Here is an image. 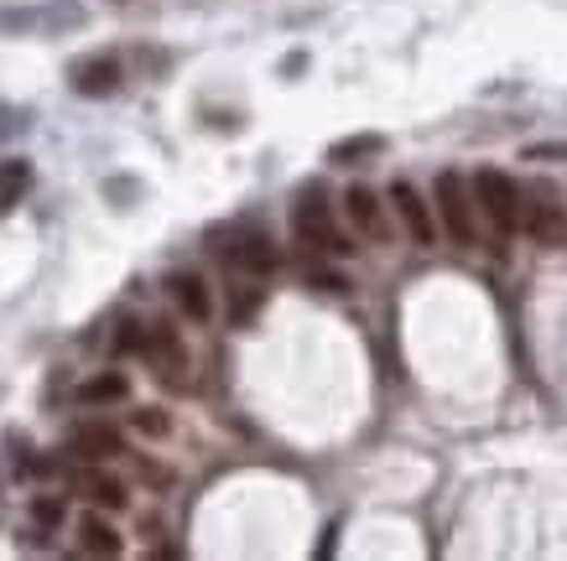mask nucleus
Returning <instances> with one entry per match:
<instances>
[{"label": "nucleus", "instance_id": "4468645a", "mask_svg": "<svg viewBox=\"0 0 567 561\" xmlns=\"http://www.w3.org/2000/svg\"><path fill=\"white\" fill-rule=\"evenodd\" d=\"M385 151V136H375V130H365V136H344L329 146V162L333 166H359L370 162V157H380Z\"/></svg>", "mask_w": 567, "mask_h": 561}, {"label": "nucleus", "instance_id": "a211bd4d", "mask_svg": "<svg viewBox=\"0 0 567 561\" xmlns=\"http://www.w3.org/2000/svg\"><path fill=\"white\" fill-rule=\"evenodd\" d=\"M520 157H526V162H567V140H537V146H526Z\"/></svg>", "mask_w": 567, "mask_h": 561}, {"label": "nucleus", "instance_id": "1a4fd4ad", "mask_svg": "<svg viewBox=\"0 0 567 561\" xmlns=\"http://www.w3.org/2000/svg\"><path fill=\"white\" fill-rule=\"evenodd\" d=\"M526 234L542 245V250H567V219L557 203H531L526 209Z\"/></svg>", "mask_w": 567, "mask_h": 561}, {"label": "nucleus", "instance_id": "4be33fe9", "mask_svg": "<svg viewBox=\"0 0 567 561\" xmlns=\"http://www.w3.org/2000/svg\"><path fill=\"white\" fill-rule=\"evenodd\" d=\"M136 426H141V432H151V437H162L167 416H162V411H136Z\"/></svg>", "mask_w": 567, "mask_h": 561}, {"label": "nucleus", "instance_id": "f257e3e1", "mask_svg": "<svg viewBox=\"0 0 567 561\" xmlns=\"http://www.w3.org/2000/svg\"><path fill=\"white\" fill-rule=\"evenodd\" d=\"M292 229H297V239H303V245H312V250H329V255H355V239L333 224V209L323 203V192H318V187L297 198V209H292Z\"/></svg>", "mask_w": 567, "mask_h": 561}, {"label": "nucleus", "instance_id": "9d476101", "mask_svg": "<svg viewBox=\"0 0 567 561\" xmlns=\"http://www.w3.org/2000/svg\"><path fill=\"white\" fill-rule=\"evenodd\" d=\"M73 489L84 494L95 510H125V504H131L125 484H120V478H110V473H95V467H89V473H78V478H73Z\"/></svg>", "mask_w": 567, "mask_h": 561}, {"label": "nucleus", "instance_id": "6e6552de", "mask_svg": "<svg viewBox=\"0 0 567 561\" xmlns=\"http://www.w3.org/2000/svg\"><path fill=\"white\" fill-rule=\"evenodd\" d=\"M344 213H349V224H355L365 239H385V234H391L385 209H380V198L370 187H349V192H344Z\"/></svg>", "mask_w": 567, "mask_h": 561}, {"label": "nucleus", "instance_id": "dca6fc26", "mask_svg": "<svg viewBox=\"0 0 567 561\" xmlns=\"http://www.w3.org/2000/svg\"><path fill=\"white\" fill-rule=\"evenodd\" d=\"M131 396V379H125V374H95V379H84V385H78V400H84V406H110V400H125Z\"/></svg>", "mask_w": 567, "mask_h": 561}, {"label": "nucleus", "instance_id": "39448f33", "mask_svg": "<svg viewBox=\"0 0 567 561\" xmlns=\"http://www.w3.org/2000/svg\"><path fill=\"white\" fill-rule=\"evenodd\" d=\"M120 78H125V73H120V58H110V52L73 63V89L84 94V99H104V94H115Z\"/></svg>", "mask_w": 567, "mask_h": 561}, {"label": "nucleus", "instance_id": "20e7f679", "mask_svg": "<svg viewBox=\"0 0 567 561\" xmlns=\"http://www.w3.org/2000/svg\"><path fill=\"white\" fill-rule=\"evenodd\" d=\"M391 209H396V219L406 224V234H411V245H437V219H432V209L422 203V192L411 183H391Z\"/></svg>", "mask_w": 567, "mask_h": 561}, {"label": "nucleus", "instance_id": "0eeeda50", "mask_svg": "<svg viewBox=\"0 0 567 561\" xmlns=\"http://www.w3.org/2000/svg\"><path fill=\"white\" fill-rule=\"evenodd\" d=\"M141 349H146V359L162 370V379H177V374L188 370V353H183L177 333H172L167 323H151V327H146V344H141Z\"/></svg>", "mask_w": 567, "mask_h": 561}, {"label": "nucleus", "instance_id": "2eb2a0df", "mask_svg": "<svg viewBox=\"0 0 567 561\" xmlns=\"http://www.w3.org/2000/svg\"><path fill=\"white\" fill-rule=\"evenodd\" d=\"M26 187H32V162L26 157H5L0 162V213L16 209L26 198Z\"/></svg>", "mask_w": 567, "mask_h": 561}, {"label": "nucleus", "instance_id": "aec40b11", "mask_svg": "<svg viewBox=\"0 0 567 561\" xmlns=\"http://www.w3.org/2000/svg\"><path fill=\"white\" fill-rule=\"evenodd\" d=\"M146 344V333L136 323H120V333H115V353H131V349H141Z\"/></svg>", "mask_w": 567, "mask_h": 561}, {"label": "nucleus", "instance_id": "412c9836", "mask_svg": "<svg viewBox=\"0 0 567 561\" xmlns=\"http://www.w3.org/2000/svg\"><path fill=\"white\" fill-rule=\"evenodd\" d=\"M312 286L318 291H349V280L338 276V271H312Z\"/></svg>", "mask_w": 567, "mask_h": 561}, {"label": "nucleus", "instance_id": "6ab92c4d", "mask_svg": "<svg viewBox=\"0 0 567 561\" xmlns=\"http://www.w3.org/2000/svg\"><path fill=\"white\" fill-rule=\"evenodd\" d=\"M256 312H260V291L250 286V291H239V297H235V312H230V317H235V323H250Z\"/></svg>", "mask_w": 567, "mask_h": 561}, {"label": "nucleus", "instance_id": "7ed1b4c3", "mask_svg": "<svg viewBox=\"0 0 567 561\" xmlns=\"http://www.w3.org/2000/svg\"><path fill=\"white\" fill-rule=\"evenodd\" d=\"M437 219L453 245H473V192L458 172H437Z\"/></svg>", "mask_w": 567, "mask_h": 561}, {"label": "nucleus", "instance_id": "423d86ee", "mask_svg": "<svg viewBox=\"0 0 567 561\" xmlns=\"http://www.w3.org/2000/svg\"><path fill=\"white\" fill-rule=\"evenodd\" d=\"M69 447L84 463H104V458H120L125 452V437H120L115 426H104V421H84V426H73Z\"/></svg>", "mask_w": 567, "mask_h": 561}, {"label": "nucleus", "instance_id": "f03ea898", "mask_svg": "<svg viewBox=\"0 0 567 561\" xmlns=\"http://www.w3.org/2000/svg\"><path fill=\"white\" fill-rule=\"evenodd\" d=\"M473 203L484 209V219L495 224L500 234H516L520 229V187L510 172H500V166H484V172H473Z\"/></svg>", "mask_w": 567, "mask_h": 561}, {"label": "nucleus", "instance_id": "f8f14e48", "mask_svg": "<svg viewBox=\"0 0 567 561\" xmlns=\"http://www.w3.org/2000/svg\"><path fill=\"white\" fill-rule=\"evenodd\" d=\"M230 260H235V265H245V271H256V276H271L282 255L271 250V239H266V234H239V245L230 250Z\"/></svg>", "mask_w": 567, "mask_h": 561}, {"label": "nucleus", "instance_id": "f3484780", "mask_svg": "<svg viewBox=\"0 0 567 561\" xmlns=\"http://www.w3.org/2000/svg\"><path fill=\"white\" fill-rule=\"evenodd\" d=\"M63 514H69V504H63V499H58V494H37V499H32V520H37V525H63Z\"/></svg>", "mask_w": 567, "mask_h": 561}, {"label": "nucleus", "instance_id": "ddd939ff", "mask_svg": "<svg viewBox=\"0 0 567 561\" xmlns=\"http://www.w3.org/2000/svg\"><path fill=\"white\" fill-rule=\"evenodd\" d=\"M78 546H84L89 557H120V551H125L115 536V525L99 520V514H84V520H78Z\"/></svg>", "mask_w": 567, "mask_h": 561}, {"label": "nucleus", "instance_id": "9b49d317", "mask_svg": "<svg viewBox=\"0 0 567 561\" xmlns=\"http://www.w3.org/2000/svg\"><path fill=\"white\" fill-rule=\"evenodd\" d=\"M167 291H172V302L183 307L193 323H209L213 317V297H209V286H204L198 276H172L167 280Z\"/></svg>", "mask_w": 567, "mask_h": 561}]
</instances>
